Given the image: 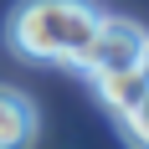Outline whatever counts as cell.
<instances>
[{
    "mask_svg": "<svg viewBox=\"0 0 149 149\" xmlns=\"http://www.w3.org/2000/svg\"><path fill=\"white\" fill-rule=\"evenodd\" d=\"M93 88H98V98H103V108L113 113V118H123V113H144V108H149V72H144V67L93 77Z\"/></svg>",
    "mask_w": 149,
    "mask_h": 149,
    "instance_id": "cell-4",
    "label": "cell"
},
{
    "mask_svg": "<svg viewBox=\"0 0 149 149\" xmlns=\"http://www.w3.org/2000/svg\"><path fill=\"white\" fill-rule=\"evenodd\" d=\"M98 15H103L98 0H21L5 21V46L26 62L77 67L82 46L98 31Z\"/></svg>",
    "mask_w": 149,
    "mask_h": 149,
    "instance_id": "cell-1",
    "label": "cell"
},
{
    "mask_svg": "<svg viewBox=\"0 0 149 149\" xmlns=\"http://www.w3.org/2000/svg\"><path fill=\"white\" fill-rule=\"evenodd\" d=\"M41 139V113L21 88L0 82V149H36Z\"/></svg>",
    "mask_w": 149,
    "mask_h": 149,
    "instance_id": "cell-3",
    "label": "cell"
},
{
    "mask_svg": "<svg viewBox=\"0 0 149 149\" xmlns=\"http://www.w3.org/2000/svg\"><path fill=\"white\" fill-rule=\"evenodd\" d=\"M144 57H149V36H144L139 21H129V15H98V31H93V41L82 46L77 67L88 77H108V72L144 67Z\"/></svg>",
    "mask_w": 149,
    "mask_h": 149,
    "instance_id": "cell-2",
    "label": "cell"
},
{
    "mask_svg": "<svg viewBox=\"0 0 149 149\" xmlns=\"http://www.w3.org/2000/svg\"><path fill=\"white\" fill-rule=\"evenodd\" d=\"M123 139H129V149H149V134H144V113H123L118 118Z\"/></svg>",
    "mask_w": 149,
    "mask_h": 149,
    "instance_id": "cell-5",
    "label": "cell"
}]
</instances>
